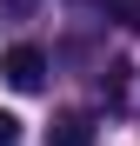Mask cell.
<instances>
[{"instance_id": "6da1fadb", "label": "cell", "mask_w": 140, "mask_h": 146, "mask_svg": "<svg viewBox=\"0 0 140 146\" xmlns=\"http://www.w3.org/2000/svg\"><path fill=\"white\" fill-rule=\"evenodd\" d=\"M0 73H7L13 93H40V86H47V53H40V46H7Z\"/></svg>"}, {"instance_id": "7a4b0ae2", "label": "cell", "mask_w": 140, "mask_h": 146, "mask_svg": "<svg viewBox=\"0 0 140 146\" xmlns=\"http://www.w3.org/2000/svg\"><path fill=\"white\" fill-rule=\"evenodd\" d=\"M47 146H93V119L87 113H60L54 133H47Z\"/></svg>"}, {"instance_id": "3957f363", "label": "cell", "mask_w": 140, "mask_h": 146, "mask_svg": "<svg viewBox=\"0 0 140 146\" xmlns=\"http://www.w3.org/2000/svg\"><path fill=\"white\" fill-rule=\"evenodd\" d=\"M0 146H20V119L13 113H0Z\"/></svg>"}, {"instance_id": "277c9868", "label": "cell", "mask_w": 140, "mask_h": 146, "mask_svg": "<svg viewBox=\"0 0 140 146\" xmlns=\"http://www.w3.org/2000/svg\"><path fill=\"white\" fill-rule=\"evenodd\" d=\"M120 20H127V27L140 33V0H120Z\"/></svg>"}]
</instances>
